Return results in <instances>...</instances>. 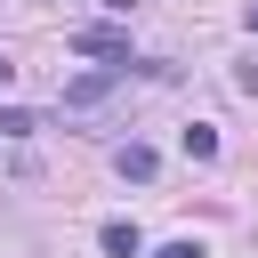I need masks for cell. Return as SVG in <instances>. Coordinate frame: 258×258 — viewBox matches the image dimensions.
Here are the masks:
<instances>
[{
    "instance_id": "obj_1",
    "label": "cell",
    "mask_w": 258,
    "mask_h": 258,
    "mask_svg": "<svg viewBox=\"0 0 258 258\" xmlns=\"http://www.w3.org/2000/svg\"><path fill=\"white\" fill-rule=\"evenodd\" d=\"M73 48H81V56H105L113 73H129V32H105V24H81V32H73Z\"/></svg>"
},
{
    "instance_id": "obj_9",
    "label": "cell",
    "mask_w": 258,
    "mask_h": 258,
    "mask_svg": "<svg viewBox=\"0 0 258 258\" xmlns=\"http://www.w3.org/2000/svg\"><path fill=\"white\" fill-rule=\"evenodd\" d=\"M8 73H16V64H8V48H0V89H8Z\"/></svg>"
},
{
    "instance_id": "obj_8",
    "label": "cell",
    "mask_w": 258,
    "mask_h": 258,
    "mask_svg": "<svg viewBox=\"0 0 258 258\" xmlns=\"http://www.w3.org/2000/svg\"><path fill=\"white\" fill-rule=\"evenodd\" d=\"M105 8H113V16H129V8H137V0H105Z\"/></svg>"
},
{
    "instance_id": "obj_5",
    "label": "cell",
    "mask_w": 258,
    "mask_h": 258,
    "mask_svg": "<svg viewBox=\"0 0 258 258\" xmlns=\"http://www.w3.org/2000/svg\"><path fill=\"white\" fill-rule=\"evenodd\" d=\"M185 153H194V161H218V129L194 121V129H185Z\"/></svg>"
},
{
    "instance_id": "obj_4",
    "label": "cell",
    "mask_w": 258,
    "mask_h": 258,
    "mask_svg": "<svg viewBox=\"0 0 258 258\" xmlns=\"http://www.w3.org/2000/svg\"><path fill=\"white\" fill-rule=\"evenodd\" d=\"M113 169H121V177H137V185H145V177H153V145H121V153H113Z\"/></svg>"
},
{
    "instance_id": "obj_3",
    "label": "cell",
    "mask_w": 258,
    "mask_h": 258,
    "mask_svg": "<svg viewBox=\"0 0 258 258\" xmlns=\"http://www.w3.org/2000/svg\"><path fill=\"white\" fill-rule=\"evenodd\" d=\"M97 242H105V250H113V258H145V234H137V226H129V218H113V226H105V234H97Z\"/></svg>"
},
{
    "instance_id": "obj_10",
    "label": "cell",
    "mask_w": 258,
    "mask_h": 258,
    "mask_svg": "<svg viewBox=\"0 0 258 258\" xmlns=\"http://www.w3.org/2000/svg\"><path fill=\"white\" fill-rule=\"evenodd\" d=\"M250 24H258V16H250Z\"/></svg>"
},
{
    "instance_id": "obj_2",
    "label": "cell",
    "mask_w": 258,
    "mask_h": 258,
    "mask_svg": "<svg viewBox=\"0 0 258 258\" xmlns=\"http://www.w3.org/2000/svg\"><path fill=\"white\" fill-rule=\"evenodd\" d=\"M121 81H129V73H113V64H105V73H81V81H64V105H73V113H89V105H105Z\"/></svg>"
},
{
    "instance_id": "obj_7",
    "label": "cell",
    "mask_w": 258,
    "mask_h": 258,
    "mask_svg": "<svg viewBox=\"0 0 258 258\" xmlns=\"http://www.w3.org/2000/svg\"><path fill=\"white\" fill-rule=\"evenodd\" d=\"M234 81H242V97H258V64H242V73H234Z\"/></svg>"
},
{
    "instance_id": "obj_6",
    "label": "cell",
    "mask_w": 258,
    "mask_h": 258,
    "mask_svg": "<svg viewBox=\"0 0 258 258\" xmlns=\"http://www.w3.org/2000/svg\"><path fill=\"white\" fill-rule=\"evenodd\" d=\"M153 258H210V250H202V242H161Z\"/></svg>"
}]
</instances>
